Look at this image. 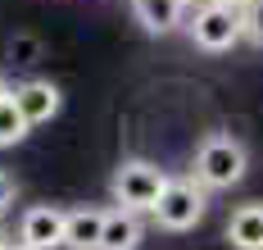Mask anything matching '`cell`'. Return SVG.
Listing matches in <instances>:
<instances>
[{
    "mask_svg": "<svg viewBox=\"0 0 263 250\" xmlns=\"http://www.w3.org/2000/svg\"><path fill=\"white\" fill-rule=\"evenodd\" d=\"M245 168H250V150L232 132H209L195 146V182L209 187V191L236 187L240 177H245Z\"/></svg>",
    "mask_w": 263,
    "mask_h": 250,
    "instance_id": "cell-1",
    "label": "cell"
},
{
    "mask_svg": "<svg viewBox=\"0 0 263 250\" xmlns=\"http://www.w3.org/2000/svg\"><path fill=\"white\" fill-rule=\"evenodd\" d=\"M163 187H168V173L159 164H150V159H127V164H118L114 182H109L114 200H118L123 209H132V214H155Z\"/></svg>",
    "mask_w": 263,
    "mask_h": 250,
    "instance_id": "cell-2",
    "label": "cell"
},
{
    "mask_svg": "<svg viewBox=\"0 0 263 250\" xmlns=\"http://www.w3.org/2000/svg\"><path fill=\"white\" fill-rule=\"evenodd\" d=\"M204 209H209V187H200L195 177H168V187L155 205V219L168 232H191L204 219Z\"/></svg>",
    "mask_w": 263,
    "mask_h": 250,
    "instance_id": "cell-3",
    "label": "cell"
},
{
    "mask_svg": "<svg viewBox=\"0 0 263 250\" xmlns=\"http://www.w3.org/2000/svg\"><path fill=\"white\" fill-rule=\"evenodd\" d=\"M186 32H191V41L200 46V50H232L245 28H240V9L232 5H218V0H200L195 5V14L186 19Z\"/></svg>",
    "mask_w": 263,
    "mask_h": 250,
    "instance_id": "cell-4",
    "label": "cell"
},
{
    "mask_svg": "<svg viewBox=\"0 0 263 250\" xmlns=\"http://www.w3.org/2000/svg\"><path fill=\"white\" fill-rule=\"evenodd\" d=\"M64 209L54 205H32L23 219H18V241L32 250H59L64 246Z\"/></svg>",
    "mask_w": 263,
    "mask_h": 250,
    "instance_id": "cell-5",
    "label": "cell"
},
{
    "mask_svg": "<svg viewBox=\"0 0 263 250\" xmlns=\"http://www.w3.org/2000/svg\"><path fill=\"white\" fill-rule=\"evenodd\" d=\"M9 96H14V105L23 110V118L32 123V128H36V123H50L54 114H59V105H64L59 86H54V82H41V78H32V82L14 86Z\"/></svg>",
    "mask_w": 263,
    "mask_h": 250,
    "instance_id": "cell-6",
    "label": "cell"
},
{
    "mask_svg": "<svg viewBox=\"0 0 263 250\" xmlns=\"http://www.w3.org/2000/svg\"><path fill=\"white\" fill-rule=\"evenodd\" d=\"M100 232H105V209H68L64 219V250H100Z\"/></svg>",
    "mask_w": 263,
    "mask_h": 250,
    "instance_id": "cell-7",
    "label": "cell"
},
{
    "mask_svg": "<svg viewBox=\"0 0 263 250\" xmlns=\"http://www.w3.org/2000/svg\"><path fill=\"white\" fill-rule=\"evenodd\" d=\"M227 241L236 250H263V205H240L227 219Z\"/></svg>",
    "mask_w": 263,
    "mask_h": 250,
    "instance_id": "cell-8",
    "label": "cell"
},
{
    "mask_svg": "<svg viewBox=\"0 0 263 250\" xmlns=\"http://www.w3.org/2000/svg\"><path fill=\"white\" fill-rule=\"evenodd\" d=\"M182 0H132V14H136V23L145 32H155V37H163V32L182 28Z\"/></svg>",
    "mask_w": 263,
    "mask_h": 250,
    "instance_id": "cell-9",
    "label": "cell"
},
{
    "mask_svg": "<svg viewBox=\"0 0 263 250\" xmlns=\"http://www.w3.org/2000/svg\"><path fill=\"white\" fill-rule=\"evenodd\" d=\"M141 246V223L132 209H105V232H100V250H136Z\"/></svg>",
    "mask_w": 263,
    "mask_h": 250,
    "instance_id": "cell-10",
    "label": "cell"
},
{
    "mask_svg": "<svg viewBox=\"0 0 263 250\" xmlns=\"http://www.w3.org/2000/svg\"><path fill=\"white\" fill-rule=\"evenodd\" d=\"M27 132H32V123H27L23 110L14 105V96H5V100H0V150H5V146H18Z\"/></svg>",
    "mask_w": 263,
    "mask_h": 250,
    "instance_id": "cell-11",
    "label": "cell"
},
{
    "mask_svg": "<svg viewBox=\"0 0 263 250\" xmlns=\"http://www.w3.org/2000/svg\"><path fill=\"white\" fill-rule=\"evenodd\" d=\"M240 28H245L250 41H259V46H263V0H250V5L240 9Z\"/></svg>",
    "mask_w": 263,
    "mask_h": 250,
    "instance_id": "cell-12",
    "label": "cell"
},
{
    "mask_svg": "<svg viewBox=\"0 0 263 250\" xmlns=\"http://www.w3.org/2000/svg\"><path fill=\"white\" fill-rule=\"evenodd\" d=\"M9 55L18 59V64H36V55H41V41H36V37H14V41H9Z\"/></svg>",
    "mask_w": 263,
    "mask_h": 250,
    "instance_id": "cell-13",
    "label": "cell"
},
{
    "mask_svg": "<svg viewBox=\"0 0 263 250\" xmlns=\"http://www.w3.org/2000/svg\"><path fill=\"white\" fill-rule=\"evenodd\" d=\"M9 205H14V177H9V173L0 168V214H5Z\"/></svg>",
    "mask_w": 263,
    "mask_h": 250,
    "instance_id": "cell-14",
    "label": "cell"
},
{
    "mask_svg": "<svg viewBox=\"0 0 263 250\" xmlns=\"http://www.w3.org/2000/svg\"><path fill=\"white\" fill-rule=\"evenodd\" d=\"M0 250H32V246H23V241H0Z\"/></svg>",
    "mask_w": 263,
    "mask_h": 250,
    "instance_id": "cell-15",
    "label": "cell"
},
{
    "mask_svg": "<svg viewBox=\"0 0 263 250\" xmlns=\"http://www.w3.org/2000/svg\"><path fill=\"white\" fill-rule=\"evenodd\" d=\"M218 5H232V9H245L250 0H218Z\"/></svg>",
    "mask_w": 263,
    "mask_h": 250,
    "instance_id": "cell-16",
    "label": "cell"
},
{
    "mask_svg": "<svg viewBox=\"0 0 263 250\" xmlns=\"http://www.w3.org/2000/svg\"><path fill=\"white\" fill-rule=\"evenodd\" d=\"M5 96H9V86H5V78H0V100H5Z\"/></svg>",
    "mask_w": 263,
    "mask_h": 250,
    "instance_id": "cell-17",
    "label": "cell"
},
{
    "mask_svg": "<svg viewBox=\"0 0 263 250\" xmlns=\"http://www.w3.org/2000/svg\"><path fill=\"white\" fill-rule=\"evenodd\" d=\"M182 5H200V0H182Z\"/></svg>",
    "mask_w": 263,
    "mask_h": 250,
    "instance_id": "cell-18",
    "label": "cell"
}]
</instances>
